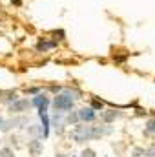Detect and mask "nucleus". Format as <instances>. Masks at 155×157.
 Listing matches in <instances>:
<instances>
[{
  "instance_id": "obj_1",
  "label": "nucleus",
  "mask_w": 155,
  "mask_h": 157,
  "mask_svg": "<svg viewBox=\"0 0 155 157\" xmlns=\"http://www.w3.org/2000/svg\"><path fill=\"white\" fill-rule=\"evenodd\" d=\"M110 130H100V128H93V126H77L73 132H71V139L75 143H84V141H89V139H95V137H100L104 133H108Z\"/></svg>"
},
{
  "instance_id": "obj_2",
  "label": "nucleus",
  "mask_w": 155,
  "mask_h": 157,
  "mask_svg": "<svg viewBox=\"0 0 155 157\" xmlns=\"http://www.w3.org/2000/svg\"><path fill=\"white\" fill-rule=\"evenodd\" d=\"M53 104H55V108H57V110L68 112V110H71V108H73L75 101L71 99V95H70V93H62V95H57V97H55Z\"/></svg>"
},
{
  "instance_id": "obj_3",
  "label": "nucleus",
  "mask_w": 155,
  "mask_h": 157,
  "mask_svg": "<svg viewBox=\"0 0 155 157\" xmlns=\"http://www.w3.org/2000/svg\"><path fill=\"white\" fill-rule=\"evenodd\" d=\"M53 48H57V40H46V39H40L37 42V49L39 51H49V49H53Z\"/></svg>"
},
{
  "instance_id": "obj_4",
  "label": "nucleus",
  "mask_w": 155,
  "mask_h": 157,
  "mask_svg": "<svg viewBox=\"0 0 155 157\" xmlns=\"http://www.w3.org/2000/svg\"><path fill=\"white\" fill-rule=\"evenodd\" d=\"M80 121H86V122H91L95 119V110L93 108H82L80 112L77 113Z\"/></svg>"
},
{
  "instance_id": "obj_5",
  "label": "nucleus",
  "mask_w": 155,
  "mask_h": 157,
  "mask_svg": "<svg viewBox=\"0 0 155 157\" xmlns=\"http://www.w3.org/2000/svg\"><path fill=\"white\" fill-rule=\"evenodd\" d=\"M28 108H29V102L28 101H17L15 104H11V112H15V113H20V112H24Z\"/></svg>"
},
{
  "instance_id": "obj_6",
  "label": "nucleus",
  "mask_w": 155,
  "mask_h": 157,
  "mask_svg": "<svg viewBox=\"0 0 155 157\" xmlns=\"http://www.w3.org/2000/svg\"><path fill=\"white\" fill-rule=\"evenodd\" d=\"M119 115H120V113H115L113 110H110V113H104V115H102V119L110 122V121H113V119H117V117H119Z\"/></svg>"
},
{
  "instance_id": "obj_7",
  "label": "nucleus",
  "mask_w": 155,
  "mask_h": 157,
  "mask_svg": "<svg viewBox=\"0 0 155 157\" xmlns=\"http://www.w3.org/2000/svg\"><path fill=\"white\" fill-rule=\"evenodd\" d=\"M146 132H148V133H155V119L148 121V124H146Z\"/></svg>"
},
{
  "instance_id": "obj_8",
  "label": "nucleus",
  "mask_w": 155,
  "mask_h": 157,
  "mask_svg": "<svg viewBox=\"0 0 155 157\" xmlns=\"http://www.w3.org/2000/svg\"><path fill=\"white\" fill-rule=\"evenodd\" d=\"M133 157H148V154H146V150H142V148H137V150L133 152Z\"/></svg>"
},
{
  "instance_id": "obj_9",
  "label": "nucleus",
  "mask_w": 155,
  "mask_h": 157,
  "mask_svg": "<svg viewBox=\"0 0 155 157\" xmlns=\"http://www.w3.org/2000/svg\"><path fill=\"white\" fill-rule=\"evenodd\" d=\"M82 157H95V154H93L91 150H86V152L82 154Z\"/></svg>"
},
{
  "instance_id": "obj_10",
  "label": "nucleus",
  "mask_w": 155,
  "mask_h": 157,
  "mask_svg": "<svg viewBox=\"0 0 155 157\" xmlns=\"http://www.w3.org/2000/svg\"><path fill=\"white\" fill-rule=\"evenodd\" d=\"M146 154H148L150 157H155V146H152V148H150V150H148Z\"/></svg>"
},
{
  "instance_id": "obj_11",
  "label": "nucleus",
  "mask_w": 155,
  "mask_h": 157,
  "mask_svg": "<svg viewBox=\"0 0 155 157\" xmlns=\"http://www.w3.org/2000/svg\"><path fill=\"white\" fill-rule=\"evenodd\" d=\"M93 108H102V102H99V101H93Z\"/></svg>"
},
{
  "instance_id": "obj_12",
  "label": "nucleus",
  "mask_w": 155,
  "mask_h": 157,
  "mask_svg": "<svg viewBox=\"0 0 155 157\" xmlns=\"http://www.w3.org/2000/svg\"><path fill=\"white\" fill-rule=\"evenodd\" d=\"M11 155V154H9V150H4V152H2V157H9Z\"/></svg>"
},
{
  "instance_id": "obj_13",
  "label": "nucleus",
  "mask_w": 155,
  "mask_h": 157,
  "mask_svg": "<svg viewBox=\"0 0 155 157\" xmlns=\"http://www.w3.org/2000/svg\"><path fill=\"white\" fill-rule=\"evenodd\" d=\"M11 2H13L15 6H20V2H22V0H11Z\"/></svg>"
}]
</instances>
